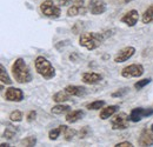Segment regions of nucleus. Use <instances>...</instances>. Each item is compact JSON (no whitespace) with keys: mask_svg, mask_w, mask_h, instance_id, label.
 Returning a JSON list of instances; mask_svg holds the SVG:
<instances>
[{"mask_svg":"<svg viewBox=\"0 0 153 147\" xmlns=\"http://www.w3.org/2000/svg\"><path fill=\"white\" fill-rule=\"evenodd\" d=\"M112 36V31L106 32H85L79 37V45L87 48L88 51H93L98 48L107 38Z\"/></svg>","mask_w":153,"mask_h":147,"instance_id":"nucleus-1","label":"nucleus"},{"mask_svg":"<svg viewBox=\"0 0 153 147\" xmlns=\"http://www.w3.org/2000/svg\"><path fill=\"white\" fill-rule=\"evenodd\" d=\"M12 74L14 80L19 84H27L32 80V73L30 71V67L22 58L16 59V61L12 64Z\"/></svg>","mask_w":153,"mask_h":147,"instance_id":"nucleus-2","label":"nucleus"},{"mask_svg":"<svg viewBox=\"0 0 153 147\" xmlns=\"http://www.w3.org/2000/svg\"><path fill=\"white\" fill-rule=\"evenodd\" d=\"M34 66H36V71L38 72V74H40L46 80H50V79L56 76V70L52 66L51 61H48L42 55H39V56L36 58Z\"/></svg>","mask_w":153,"mask_h":147,"instance_id":"nucleus-3","label":"nucleus"},{"mask_svg":"<svg viewBox=\"0 0 153 147\" xmlns=\"http://www.w3.org/2000/svg\"><path fill=\"white\" fill-rule=\"evenodd\" d=\"M40 11H41V13H42L45 17H47V18L56 19V18H59L60 14H61L60 7L54 4L53 0H45V1L40 5Z\"/></svg>","mask_w":153,"mask_h":147,"instance_id":"nucleus-4","label":"nucleus"},{"mask_svg":"<svg viewBox=\"0 0 153 147\" xmlns=\"http://www.w3.org/2000/svg\"><path fill=\"white\" fill-rule=\"evenodd\" d=\"M130 115L121 112L118 114H113L112 119H111V125H112V129H126L130 126Z\"/></svg>","mask_w":153,"mask_h":147,"instance_id":"nucleus-5","label":"nucleus"},{"mask_svg":"<svg viewBox=\"0 0 153 147\" xmlns=\"http://www.w3.org/2000/svg\"><path fill=\"white\" fill-rule=\"evenodd\" d=\"M145 72L144 66L140 64H131L121 70V75L124 78H139Z\"/></svg>","mask_w":153,"mask_h":147,"instance_id":"nucleus-6","label":"nucleus"},{"mask_svg":"<svg viewBox=\"0 0 153 147\" xmlns=\"http://www.w3.org/2000/svg\"><path fill=\"white\" fill-rule=\"evenodd\" d=\"M153 115V108H143V107H137L133 108L130 113V120L132 122H139L143 118H149Z\"/></svg>","mask_w":153,"mask_h":147,"instance_id":"nucleus-7","label":"nucleus"},{"mask_svg":"<svg viewBox=\"0 0 153 147\" xmlns=\"http://www.w3.org/2000/svg\"><path fill=\"white\" fill-rule=\"evenodd\" d=\"M88 10L91 14L93 16H100L106 12L107 5L104 0H90L88 2Z\"/></svg>","mask_w":153,"mask_h":147,"instance_id":"nucleus-8","label":"nucleus"},{"mask_svg":"<svg viewBox=\"0 0 153 147\" xmlns=\"http://www.w3.org/2000/svg\"><path fill=\"white\" fill-rule=\"evenodd\" d=\"M135 53V48L133 46H126L124 48H121L114 56V62L120 64V62H125L127 61L130 58H132Z\"/></svg>","mask_w":153,"mask_h":147,"instance_id":"nucleus-9","label":"nucleus"},{"mask_svg":"<svg viewBox=\"0 0 153 147\" xmlns=\"http://www.w3.org/2000/svg\"><path fill=\"white\" fill-rule=\"evenodd\" d=\"M5 99L7 101H12V102H20L24 99V92L20 88L8 87L5 92Z\"/></svg>","mask_w":153,"mask_h":147,"instance_id":"nucleus-10","label":"nucleus"},{"mask_svg":"<svg viewBox=\"0 0 153 147\" xmlns=\"http://www.w3.org/2000/svg\"><path fill=\"white\" fill-rule=\"evenodd\" d=\"M138 145L139 146H153V132L151 128L147 127L143 128L140 132L139 139H138Z\"/></svg>","mask_w":153,"mask_h":147,"instance_id":"nucleus-11","label":"nucleus"},{"mask_svg":"<svg viewBox=\"0 0 153 147\" xmlns=\"http://www.w3.org/2000/svg\"><path fill=\"white\" fill-rule=\"evenodd\" d=\"M138 20H139V13H138L137 10L128 11L126 14H124L121 17V19H120V21L124 22L125 25H127L128 27H133L134 25L138 22Z\"/></svg>","mask_w":153,"mask_h":147,"instance_id":"nucleus-12","label":"nucleus"},{"mask_svg":"<svg viewBox=\"0 0 153 147\" xmlns=\"http://www.w3.org/2000/svg\"><path fill=\"white\" fill-rule=\"evenodd\" d=\"M81 80L86 85H96L102 80V75L96 72H86L81 75Z\"/></svg>","mask_w":153,"mask_h":147,"instance_id":"nucleus-13","label":"nucleus"},{"mask_svg":"<svg viewBox=\"0 0 153 147\" xmlns=\"http://www.w3.org/2000/svg\"><path fill=\"white\" fill-rule=\"evenodd\" d=\"M85 115V112L82 110H76V111H70L66 117H65V120L68 122V124H74L76 121H79L80 119H82V117Z\"/></svg>","mask_w":153,"mask_h":147,"instance_id":"nucleus-14","label":"nucleus"},{"mask_svg":"<svg viewBox=\"0 0 153 147\" xmlns=\"http://www.w3.org/2000/svg\"><path fill=\"white\" fill-rule=\"evenodd\" d=\"M118 110H119V106H118V105H110V106H107V107H105V108H102V110L100 111L99 118H100L101 120H107V119H110L113 114H115Z\"/></svg>","mask_w":153,"mask_h":147,"instance_id":"nucleus-15","label":"nucleus"},{"mask_svg":"<svg viewBox=\"0 0 153 147\" xmlns=\"http://www.w3.org/2000/svg\"><path fill=\"white\" fill-rule=\"evenodd\" d=\"M65 91L72 97H81L86 93V88L84 86H76V85H68L65 87Z\"/></svg>","mask_w":153,"mask_h":147,"instance_id":"nucleus-16","label":"nucleus"},{"mask_svg":"<svg viewBox=\"0 0 153 147\" xmlns=\"http://www.w3.org/2000/svg\"><path fill=\"white\" fill-rule=\"evenodd\" d=\"M87 8L84 5H72L68 10H67V17H76V16H84L86 14Z\"/></svg>","mask_w":153,"mask_h":147,"instance_id":"nucleus-17","label":"nucleus"},{"mask_svg":"<svg viewBox=\"0 0 153 147\" xmlns=\"http://www.w3.org/2000/svg\"><path fill=\"white\" fill-rule=\"evenodd\" d=\"M70 97H71V95L64 90V91H60V92L56 93V94L52 97V99H53V101H56L57 104H62V102L70 100Z\"/></svg>","mask_w":153,"mask_h":147,"instance_id":"nucleus-18","label":"nucleus"},{"mask_svg":"<svg viewBox=\"0 0 153 147\" xmlns=\"http://www.w3.org/2000/svg\"><path fill=\"white\" fill-rule=\"evenodd\" d=\"M141 21H143V24H146V25L153 21V4H151L145 10V12H144V14L141 17Z\"/></svg>","mask_w":153,"mask_h":147,"instance_id":"nucleus-19","label":"nucleus"},{"mask_svg":"<svg viewBox=\"0 0 153 147\" xmlns=\"http://www.w3.org/2000/svg\"><path fill=\"white\" fill-rule=\"evenodd\" d=\"M66 127H67V126H65V125H60L57 128L51 129V131L48 132V139H50V140H57L58 138L60 137V134L64 133V131H65Z\"/></svg>","mask_w":153,"mask_h":147,"instance_id":"nucleus-20","label":"nucleus"},{"mask_svg":"<svg viewBox=\"0 0 153 147\" xmlns=\"http://www.w3.org/2000/svg\"><path fill=\"white\" fill-rule=\"evenodd\" d=\"M70 111H71V106L64 105V104H58V105L52 107L51 112L53 114H58L59 115V114H62V113H66V112H70Z\"/></svg>","mask_w":153,"mask_h":147,"instance_id":"nucleus-21","label":"nucleus"},{"mask_svg":"<svg viewBox=\"0 0 153 147\" xmlns=\"http://www.w3.org/2000/svg\"><path fill=\"white\" fill-rule=\"evenodd\" d=\"M105 105H106V102H105L104 100H96V101H92V102L87 104V105H86V108H87V110L97 111V110L102 108Z\"/></svg>","mask_w":153,"mask_h":147,"instance_id":"nucleus-22","label":"nucleus"},{"mask_svg":"<svg viewBox=\"0 0 153 147\" xmlns=\"http://www.w3.org/2000/svg\"><path fill=\"white\" fill-rule=\"evenodd\" d=\"M37 144V138L36 137H27L25 139H22L20 141V145L21 146H27V147H33L36 146Z\"/></svg>","mask_w":153,"mask_h":147,"instance_id":"nucleus-23","label":"nucleus"},{"mask_svg":"<svg viewBox=\"0 0 153 147\" xmlns=\"http://www.w3.org/2000/svg\"><path fill=\"white\" fill-rule=\"evenodd\" d=\"M60 6H72V5H84L85 0H57Z\"/></svg>","mask_w":153,"mask_h":147,"instance_id":"nucleus-24","label":"nucleus"},{"mask_svg":"<svg viewBox=\"0 0 153 147\" xmlns=\"http://www.w3.org/2000/svg\"><path fill=\"white\" fill-rule=\"evenodd\" d=\"M76 135V131L74 128L66 127L65 131H64V137H65V140L66 141H71Z\"/></svg>","mask_w":153,"mask_h":147,"instance_id":"nucleus-25","label":"nucleus"},{"mask_svg":"<svg viewBox=\"0 0 153 147\" xmlns=\"http://www.w3.org/2000/svg\"><path fill=\"white\" fill-rule=\"evenodd\" d=\"M152 81V79L151 78H146V79H141V80H138L135 84H134V88L135 90H143L145 86H147L150 82Z\"/></svg>","mask_w":153,"mask_h":147,"instance_id":"nucleus-26","label":"nucleus"},{"mask_svg":"<svg viewBox=\"0 0 153 147\" xmlns=\"http://www.w3.org/2000/svg\"><path fill=\"white\" fill-rule=\"evenodd\" d=\"M0 67H1V75H0L1 82H2V84H6V85H11V84H12V80H11V78L8 76V74L6 72L4 65H1Z\"/></svg>","mask_w":153,"mask_h":147,"instance_id":"nucleus-27","label":"nucleus"},{"mask_svg":"<svg viewBox=\"0 0 153 147\" xmlns=\"http://www.w3.org/2000/svg\"><path fill=\"white\" fill-rule=\"evenodd\" d=\"M22 113H21V111L19 110H16L13 111V112H11V114H10V119H11V121H13V122H20L21 120H22Z\"/></svg>","mask_w":153,"mask_h":147,"instance_id":"nucleus-28","label":"nucleus"},{"mask_svg":"<svg viewBox=\"0 0 153 147\" xmlns=\"http://www.w3.org/2000/svg\"><path fill=\"white\" fill-rule=\"evenodd\" d=\"M84 22H81V21H78L74 24V26L72 27V32L74 33V34H79V33H81V31L84 30V25H82Z\"/></svg>","mask_w":153,"mask_h":147,"instance_id":"nucleus-29","label":"nucleus"},{"mask_svg":"<svg viewBox=\"0 0 153 147\" xmlns=\"http://www.w3.org/2000/svg\"><path fill=\"white\" fill-rule=\"evenodd\" d=\"M128 87H124V88H121V90H118V91H115V92L112 93V98H120V97H124L126 93L128 92Z\"/></svg>","mask_w":153,"mask_h":147,"instance_id":"nucleus-30","label":"nucleus"},{"mask_svg":"<svg viewBox=\"0 0 153 147\" xmlns=\"http://www.w3.org/2000/svg\"><path fill=\"white\" fill-rule=\"evenodd\" d=\"M90 132H91V129H90L88 126H84L82 128L80 129V132H79V138H80V139H84V138L88 137Z\"/></svg>","mask_w":153,"mask_h":147,"instance_id":"nucleus-31","label":"nucleus"},{"mask_svg":"<svg viewBox=\"0 0 153 147\" xmlns=\"http://www.w3.org/2000/svg\"><path fill=\"white\" fill-rule=\"evenodd\" d=\"M14 134H16L14 129H12V128H10V127H7V128L5 129V132H4L2 137H4V138H7V139H12V138L14 137Z\"/></svg>","mask_w":153,"mask_h":147,"instance_id":"nucleus-32","label":"nucleus"},{"mask_svg":"<svg viewBox=\"0 0 153 147\" xmlns=\"http://www.w3.org/2000/svg\"><path fill=\"white\" fill-rule=\"evenodd\" d=\"M36 117H37V112H36V111H30V112L27 113V115H26V120H27L28 122H32V121L36 120Z\"/></svg>","mask_w":153,"mask_h":147,"instance_id":"nucleus-33","label":"nucleus"},{"mask_svg":"<svg viewBox=\"0 0 153 147\" xmlns=\"http://www.w3.org/2000/svg\"><path fill=\"white\" fill-rule=\"evenodd\" d=\"M115 147H133V145L128 141H123V143H118Z\"/></svg>","mask_w":153,"mask_h":147,"instance_id":"nucleus-34","label":"nucleus"},{"mask_svg":"<svg viewBox=\"0 0 153 147\" xmlns=\"http://www.w3.org/2000/svg\"><path fill=\"white\" fill-rule=\"evenodd\" d=\"M0 146H1V147H8L10 145H8L7 143H6V144H5V143H1V145H0Z\"/></svg>","mask_w":153,"mask_h":147,"instance_id":"nucleus-35","label":"nucleus"},{"mask_svg":"<svg viewBox=\"0 0 153 147\" xmlns=\"http://www.w3.org/2000/svg\"><path fill=\"white\" fill-rule=\"evenodd\" d=\"M130 1H132V0H124V2H130Z\"/></svg>","mask_w":153,"mask_h":147,"instance_id":"nucleus-36","label":"nucleus"},{"mask_svg":"<svg viewBox=\"0 0 153 147\" xmlns=\"http://www.w3.org/2000/svg\"><path fill=\"white\" fill-rule=\"evenodd\" d=\"M150 128H151V131H152V132H153V124H152V125H151V127H150Z\"/></svg>","mask_w":153,"mask_h":147,"instance_id":"nucleus-37","label":"nucleus"}]
</instances>
